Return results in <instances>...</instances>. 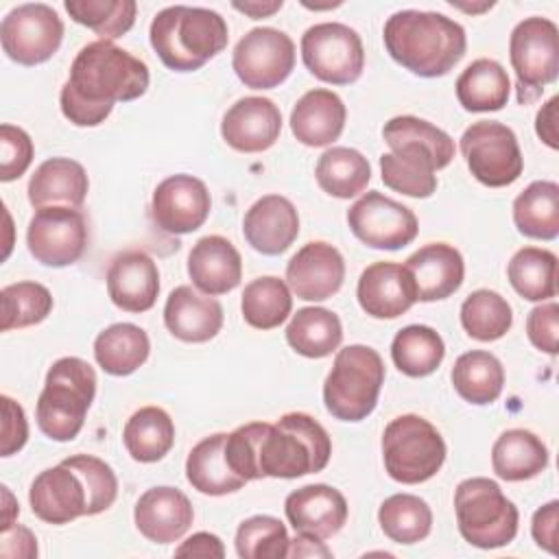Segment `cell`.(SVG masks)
<instances>
[{
    "label": "cell",
    "mask_w": 559,
    "mask_h": 559,
    "mask_svg": "<svg viewBox=\"0 0 559 559\" xmlns=\"http://www.w3.org/2000/svg\"><path fill=\"white\" fill-rule=\"evenodd\" d=\"M330 454L328 430L306 413H286L275 424L251 421L225 439L227 463L245 480L317 474L328 465Z\"/></svg>",
    "instance_id": "obj_1"
},
{
    "label": "cell",
    "mask_w": 559,
    "mask_h": 559,
    "mask_svg": "<svg viewBox=\"0 0 559 559\" xmlns=\"http://www.w3.org/2000/svg\"><path fill=\"white\" fill-rule=\"evenodd\" d=\"M148 68L114 41L83 46L61 87V114L76 127H98L116 103H129L148 90Z\"/></svg>",
    "instance_id": "obj_2"
},
{
    "label": "cell",
    "mask_w": 559,
    "mask_h": 559,
    "mask_svg": "<svg viewBox=\"0 0 559 559\" xmlns=\"http://www.w3.org/2000/svg\"><path fill=\"white\" fill-rule=\"evenodd\" d=\"M391 153L380 155L382 183L413 199H428L437 190V170L454 159V140L417 116H395L382 127Z\"/></svg>",
    "instance_id": "obj_3"
},
{
    "label": "cell",
    "mask_w": 559,
    "mask_h": 559,
    "mask_svg": "<svg viewBox=\"0 0 559 559\" xmlns=\"http://www.w3.org/2000/svg\"><path fill=\"white\" fill-rule=\"evenodd\" d=\"M384 48L408 72L437 79L448 74L465 55V28L437 11L404 9L393 13L382 28Z\"/></svg>",
    "instance_id": "obj_4"
},
{
    "label": "cell",
    "mask_w": 559,
    "mask_h": 559,
    "mask_svg": "<svg viewBox=\"0 0 559 559\" xmlns=\"http://www.w3.org/2000/svg\"><path fill=\"white\" fill-rule=\"evenodd\" d=\"M148 39L168 70L194 72L223 52L229 31L225 17L212 9L175 4L153 17Z\"/></svg>",
    "instance_id": "obj_5"
},
{
    "label": "cell",
    "mask_w": 559,
    "mask_h": 559,
    "mask_svg": "<svg viewBox=\"0 0 559 559\" xmlns=\"http://www.w3.org/2000/svg\"><path fill=\"white\" fill-rule=\"evenodd\" d=\"M96 395V371L79 356H63L46 373L37 397L35 419L39 430L52 441H72Z\"/></svg>",
    "instance_id": "obj_6"
},
{
    "label": "cell",
    "mask_w": 559,
    "mask_h": 559,
    "mask_svg": "<svg viewBox=\"0 0 559 559\" xmlns=\"http://www.w3.org/2000/svg\"><path fill=\"white\" fill-rule=\"evenodd\" d=\"M384 384V362L369 345H347L334 356L323 382V404L341 421L367 419Z\"/></svg>",
    "instance_id": "obj_7"
},
{
    "label": "cell",
    "mask_w": 559,
    "mask_h": 559,
    "mask_svg": "<svg viewBox=\"0 0 559 559\" xmlns=\"http://www.w3.org/2000/svg\"><path fill=\"white\" fill-rule=\"evenodd\" d=\"M454 513L461 537L476 548H500L518 535V507L491 478L474 476L461 480L454 491Z\"/></svg>",
    "instance_id": "obj_8"
},
{
    "label": "cell",
    "mask_w": 559,
    "mask_h": 559,
    "mask_svg": "<svg viewBox=\"0 0 559 559\" xmlns=\"http://www.w3.org/2000/svg\"><path fill=\"white\" fill-rule=\"evenodd\" d=\"M382 461L386 474L402 485L430 480L445 461L441 432L419 415H400L382 432Z\"/></svg>",
    "instance_id": "obj_9"
},
{
    "label": "cell",
    "mask_w": 559,
    "mask_h": 559,
    "mask_svg": "<svg viewBox=\"0 0 559 559\" xmlns=\"http://www.w3.org/2000/svg\"><path fill=\"white\" fill-rule=\"evenodd\" d=\"M509 59L515 72L518 103L537 100L559 76V28L548 17H524L509 37Z\"/></svg>",
    "instance_id": "obj_10"
},
{
    "label": "cell",
    "mask_w": 559,
    "mask_h": 559,
    "mask_svg": "<svg viewBox=\"0 0 559 559\" xmlns=\"http://www.w3.org/2000/svg\"><path fill=\"white\" fill-rule=\"evenodd\" d=\"M465 164L476 181L489 188L511 186L524 170V157L515 133L496 120L469 124L459 142Z\"/></svg>",
    "instance_id": "obj_11"
},
{
    "label": "cell",
    "mask_w": 559,
    "mask_h": 559,
    "mask_svg": "<svg viewBox=\"0 0 559 559\" xmlns=\"http://www.w3.org/2000/svg\"><path fill=\"white\" fill-rule=\"evenodd\" d=\"M301 59L312 76L332 85L360 79L365 48L360 35L341 22H321L301 35Z\"/></svg>",
    "instance_id": "obj_12"
},
{
    "label": "cell",
    "mask_w": 559,
    "mask_h": 559,
    "mask_svg": "<svg viewBox=\"0 0 559 559\" xmlns=\"http://www.w3.org/2000/svg\"><path fill=\"white\" fill-rule=\"evenodd\" d=\"M63 22L50 4L26 2L11 9L0 24L7 57L20 66H39L61 46Z\"/></svg>",
    "instance_id": "obj_13"
},
{
    "label": "cell",
    "mask_w": 559,
    "mask_h": 559,
    "mask_svg": "<svg viewBox=\"0 0 559 559\" xmlns=\"http://www.w3.org/2000/svg\"><path fill=\"white\" fill-rule=\"evenodd\" d=\"M231 68L236 76L251 90L277 87L295 68V44L280 28H251L234 46Z\"/></svg>",
    "instance_id": "obj_14"
},
{
    "label": "cell",
    "mask_w": 559,
    "mask_h": 559,
    "mask_svg": "<svg viewBox=\"0 0 559 559\" xmlns=\"http://www.w3.org/2000/svg\"><path fill=\"white\" fill-rule=\"evenodd\" d=\"M87 223L76 207L48 205L35 210L26 229L31 255L44 266H70L87 249Z\"/></svg>",
    "instance_id": "obj_15"
},
{
    "label": "cell",
    "mask_w": 559,
    "mask_h": 559,
    "mask_svg": "<svg viewBox=\"0 0 559 559\" xmlns=\"http://www.w3.org/2000/svg\"><path fill=\"white\" fill-rule=\"evenodd\" d=\"M347 225L352 234L371 249L395 251L411 245L419 231L411 207L384 197L378 190L365 192L349 210Z\"/></svg>",
    "instance_id": "obj_16"
},
{
    "label": "cell",
    "mask_w": 559,
    "mask_h": 559,
    "mask_svg": "<svg viewBox=\"0 0 559 559\" xmlns=\"http://www.w3.org/2000/svg\"><path fill=\"white\" fill-rule=\"evenodd\" d=\"M210 210L212 199L207 186L186 173L159 181L151 201L153 223L173 236L197 231L207 221Z\"/></svg>",
    "instance_id": "obj_17"
},
{
    "label": "cell",
    "mask_w": 559,
    "mask_h": 559,
    "mask_svg": "<svg viewBox=\"0 0 559 559\" xmlns=\"http://www.w3.org/2000/svg\"><path fill=\"white\" fill-rule=\"evenodd\" d=\"M345 280V260L336 247L323 240L304 245L286 264L288 288L306 301H323L336 295Z\"/></svg>",
    "instance_id": "obj_18"
},
{
    "label": "cell",
    "mask_w": 559,
    "mask_h": 559,
    "mask_svg": "<svg viewBox=\"0 0 559 559\" xmlns=\"http://www.w3.org/2000/svg\"><path fill=\"white\" fill-rule=\"evenodd\" d=\"M33 513L46 524H70L87 515V489L83 478L63 461L35 476L28 489Z\"/></svg>",
    "instance_id": "obj_19"
},
{
    "label": "cell",
    "mask_w": 559,
    "mask_h": 559,
    "mask_svg": "<svg viewBox=\"0 0 559 559\" xmlns=\"http://www.w3.org/2000/svg\"><path fill=\"white\" fill-rule=\"evenodd\" d=\"M282 133V111L264 96H245L223 116L221 135L240 153H262L271 148Z\"/></svg>",
    "instance_id": "obj_20"
},
{
    "label": "cell",
    "mask_w": 559,
    "mask_h": 559,
    "mask_svg": "<svg viewBox=\"0 0 559 559\" xmlns=\"http://www.w3.org/2000/svg\"><path fill=\"white\" fill-rule=\"evenodd\" d=\"M284 513L295 533L328 539L345 526L349 507L338 489L314 483L290 491L284 500Z\"/></svg>",
    "instance_id": "obj_21"
},
{
    "label": "cell",
    "mask_w": 559,
    "mask_h": 559,
    "mask_svg": "<svg viewBox=\"0 0 559 559\" xmlns=\"http://www.w3.org/2000/svg\"><path fill=\"white\" fill-rule=\"evenodd\" d=\"M194 509L188 496L177 487H151L146 489L133 509V522L138 531L155 544L179 542L192 526Z\"/></svg>",
    "instance_id": "obj_22"
},
{
    "label": "cell",
    "mask_w": 559,
    "mask_h": 559,
    "mask_svg": "<svg viewBox=\"0 0 559 559\" xmlns=\"http://www.w3.org/2000/svg\"><path fill=\"white\" fill-rule=\"evenodd\" d=\"M107 295L124 312H146L159 295V271L144 251L118 253L107 269Z\"/></svg>",
    "instance_id": "obj_23"
},
{
    "label": "cell",
    "mask_w": 559,
    "mask_h": 559,
    "mask_svg": "<svg viewBox=\"0 0 559 559\" xmlns=\"http://www.w3.org/2000/svg\"><path fill=\"white\" fill-rule=\"evenodd\" d=\"M356 297L360 308L373 319H395L417 301L411 273L404 264L395 262L369 264L358 277Z\"/></svg>",
    "instance_id": "obj_24"
},
{
    "label": "cell",
    "mask_w": 559,
    "mask_h": 559,
    "mask_svg": "<svg viewBox=\"0 0 559 559\" xmlns=\"http://www.w3.org/2000/svg\"><path fill=\"white\" fill-rule=\"evenodd\" d=\"M242 234L255 251L264 255H280L299 236V214L286 197L266 194L247 210L242 218Z\"/></svg>",
    "instance_id": "obj_25"
},
{
    "label": "cell",
    "mask_w": 559,
    "mask_h": 559,
    "mask_svg": "<svg viewBox=\"0 0 559 559\" xmlns=\"http://www.w3.org/2000/svg\"><path fill=\"white\" fill-rule=\"evenodd\" d=\"M406 271L415 284L417 301H439L454 295L465 275V262L456 247L430 242L406 260Z\"/></svg>",
    "instance_id": "obj_26"
},
{
    "label": "cell",
    "mask_w": 559,
    "mask_h": 559,
    "mask_svg": "<svg viewBox=\"0 0 559 559\" xmlns=\"http://www.w3.org/2000/svg\"><path fill=\"white\" fill-rule=\"evenodd\" d=\"M188 275L203 295H225L242 280V258L227 238L203 236L188 253Z\"/></svg>",
    "instance_id": "obj_27"
},
{
    "label": "cell",
    "mask_w": 559,
    "mask_h": 559,
    "mask_svg": "<svg viewBox=\"0 0 559 559\" xmlns=\"http://www.w3.org/2000/svg\"><path fill=\"white\" fill-rule=\"evenodd\" d=\"M164 323L183 343H205L223 328V306L192 286H177L166 299Z\"/></svg>",
    "instance_id": "obj_28"
},
{
    "label": "cell",
    "mask_w": 559,
    "mask_h": 559,
    "mask_svg": "<svg viewBox=\"0 0 559 559\" xmlns=\"http://www.w3.org/2000/svg\"><path fill=\"white\" fill-rule=\"evenodd\" d=\"M347 109L341 96L325 87L306 92L290 111V131L306 146H328L341 138Z\"/></svg>",
    "instance_id": "obj_29"
},
{
    "label": "cell",
    "mask_w": 559,
    "mask_h": 559,
    "mask_svg": "<svg viewBox=\"0 0 559 559\" xmlns=\"http://www.w3.org/2000/svg\"><path fill=\"white\" fill-rule=\"evenodd\" d=\"M90 190L85 168L70 157H50L41 162L28 181V201L35 210L48 205L81 207Z\"/></svg>",
    "instance_id": "obj_30"
},
{
    "label": "cell",
    "mask_w": 559,
    "mask_h": 559,
    "mask_svg": "<svg viewBox=\"0 0 559 559\" xmlns=\"http://www.w3.org/2000/svg\"><path fill=\"white\" fill-rule=\"evenodd\" d=\"M227 432H216L201 439L186 459V478L188 483L205 496H225L245 487L240 478L227 463L225 456Z\"/></svg>",
    "instance_id": "obj_31"
},
{
    "label": "cell",
    "mask_w": 559,
    "mask_h": 559,
    "mask_svg": "<svg viewBox=\"0 0 559 559\" xmlns=\"http://www.w3.org/2000/svg\"><path fill=\"white\" fill-rule=\"evenodd\" d=\"M548 465L546 443L531 430H504L491 448V467L498 478L520 483L535 478Z\"/></svg>",
    "instance_id": "obj_32"
},
{
    "label": "cell",
    "mask_w": 559,
    "mask_h": 559,
    "mask_svg": "<svg viewBox=\"0 0 559 559\" xmlns=\"http://www.w3.org/2000/svg\"><path fill=\"white\" fill-rule=\"evenodd\" d=\"M151 352L146 332L135 323H114L94 338V358L109 376H131Z\"/></svg>",
    "instance_id": "obj_33"
},
{
    "label": "cell",
    "mask_w": 559,
    "mask_h": 559,
    "mask_svg": "<svg viewBox=\"0 0 559 559\" xmlns=\"http://www.w3.org/2000/svg\"><path fill=\"white\" fill-rule=\"evenodd\" d=\"M459 105L467 111H498L507 105L511 81L507 70L493 59L472 61L456 79Z\"/></svg>",
    "instance_id": "obj_34"
},
{
    "label": "cell",
    "mask_w": 559,
    "mask_h": 559,
    "mask_svg": "<svg viewBox=\"0 0 559 559\" xmlns=\"http://www.w3.org/2000/svg\"><path fill=\"white\" fill-rule=\"evenodd\" d=\"M122 443L138 463H155L164 459L175 443V424L159 406L138 408L124 424Z\"/></svg>",
    "instance_id": "obj_35"
},
{
    "label": "cell",
    "mask_w": 559,
    "mask_h": 559,
    "mask_svg": "<svg viewBox=\"0 0 559 559\" xmlns=\"http://www.w3.org/2000/svg\"><path fill=\"white\" fill-rule=\"evenodd\" d=\"M513 223L520 234L535 240L559 236V186L555 181H533L513 201Z\"/></svg>",
    "instance_id": "obj_36"
},
{
    "label": "cell",
    "mask_w": 559,
    "mask_h": 559,
    "mask_svg": "<svg viewBox=\"0 0 559 559\" xmlns=\"http://www.w3.org/2000/svg\"><path fill=\"white\" fill-rule=\"evenodd\" d=\"M454 391L469 404L485 406L500 397L504 386L502 362L485 349L461 354L452 367Z\"/></svg>",
    "instance_id": "obj_37"
},
{
    "label": "cell",
    "mask_w": 559,
    "mask_h": 559,
    "mask_svg": "<svg viewBox=\"0 0 559 559\" xmlns=\"http://www.w3.org/2000/svg\"><path fill=\"white\" fill-rule=\"evenodd\" d=\"M286 341L306 358H325L338 349L343 341V325L328 308H299L286 328Z\"/></svg>",
    "instance_id": "obj_38"
},
{
    "label": "cell",
    "mask_w": 559,
    "mask_h": 559,
    "mask_svg": "<svg viewBox=\"0 0 559 559\" xmlns=\"http://www.w3.org/2000/svg\"><path fill=\"white\" fill-rule=\"evenodd\" d=\"M314 177L325 194L352 199L371 181V166L360 151L349 146H332L319 157Z\"/></svg>",
    "instance_id": "obj_39"
},
{
    "label": "cell",
    "mask_w": 559,
    "mask_h": 559,
    "mask_svg": "<svg viewBox=\"0 0 559 559\" xmlns=\"http://www.w3.org/2000/svg\"><path fill=\"white\" fill-rule=\"evenodd\" d=\"M513 290L526 301H546L557 295V255L542 247H522L507 266Z\"/></svg>",
    "instance_id": "obj_40"
},
{
    "label": "cell",
    "mask_w": 559,
    "mask_h": 559,
    "mask_svg": "<svg viewBox=\"0 0 559 559\" xmlns=\"http://www.w3.org/2000/svg\"><path fill=\"white\" fill-rule=\"evenodd\" d=\"M445 356L443 338L430 325H406L391 343L393 365L408 378H426Z\"/></svg>",
    "instance_id": "obj_41"
},
{
    "label": "cell",
    "mask_w": 559,
    "mask_h": 559,
    "mask_svg": "<svg viewBox=\"0 0 559 559\" xmlns=\"http://www.w3.org/2000/svg\"><path fill=\"white\" fill-rule=\"evenodd\" d=\"M378 522L384 535L395 544H417L430 535L432 511L415 493H393L378 509Z\"/></svg>",
    "instance_id": "obj_42"
},
{
    "label": "cell",
    "mask_w": 559,
    "mask_h": 559,
    "mask_svg": "<svg viewBox=\"0 0 559 559\" xmlns=\"http://www.w3.org/2000/svg\"><path fill=\"white\" fill-rule=\"evenodd\" d=\"M240 310L242 319L251 328L273 330L282 325L293 310L290 288L284 280L275 275L258 277L245 286Z\"/></svg>",
    "instance_id": "obj_43"
},
{
    "label": "cell",
    "mask_w": 559,
    "mask_h": 559,
    "mask_svg": "<svg viewBox=\"0 0 559 559\" xmlns=\"http://www.w3.org/2000/svg\"><path fill=\"white\" fill-rule=\"evenodd\" d=\"M461 325L476 341H498L511 330L513 310L500 293L478 288L461 304Z\"/></svg>",
    "instance_id": "obj_44"
},
{
    "label": "cell",
    "mask_w": 559,
    "mask_h": 559,
    "mask_svg": "<svg viewBox=\"0 0 559 559\" xmlns=\"http://www.w3.org/2000/svg\"><path fill=\"white\" fill-rule=\"evenodd\" d=\"M63 7L76 24L87 26L105 41L129 33L138 13L133 0H66Z\"/></svg>",
    "instance_id": "obj_45"
},
{
    "label": "cell",
    "mask_w": 559,
    "mask_h": 559,
    "mask_svg": "<svg viewBox=\"0 0 559 559\" xmlns=\"http://www.w3.org/2000/svg\"><path fill=\"white\" fill-rule=\"evenodd\" d=\"M2 332L41 323L52 310V295L39 282H15L0 290Z\"/></svg>",
    "instance_id": "obj_46"
},
{
    "label": "cell",
    "mask_w": 559,
    "mask_h": 559,
    "mask_svg": "<svg viewBox=\"0 0 559 559\" xmlns=\"http://www.w3.org/2000/svg\"><path fill=\"white\" fill-rule=\"evenodd\" d=\"M288 531L273 515H251L236 531V552L240 559H284L288 557Z\"/></svg>",
    "instance_id": "obj_47"
},
{
    "label": "cell",
    "mask_w": 559,
    "mask_h": 559,
    "mask_svg": "<svg viewBox=\"0 0 559 559\" xmlns=\"http://www.w3.org/2000/svg\"><path fill=\"white\" fill-rule=\"evenodd\" d=\"M63 463L72 467L85 483L87 498H90L87 515H98L114 504L118 496V478L109 467V463L92 454H74L63 459Z\"/></svg>",
    "instance_id": "obj_48"
},
{
    "label": "cell",
    "mask_w": 559,
    "mask_h": 559,
    "mask_svg": "<svg viewBox=\"0 0 559 559\" xmlns=\"http://www.w3.org/2000/svg\"><path fill=\"white\" fill-rule=\"evenodd\" d=\"M33 153L31 135L24 129L4 122L0 127V181L9 183L22 177L33 162Z\"/></svg>",
    "instance_id": "obj_49"
},
{
    "label": "cell",
    "mask_w": 559,
    "mask_h": 559,
    "mask_svg": "<svg viewBox=\"0 0 559 559\" xmlns=\"http://www.w3.org/2000/svg\"><path fill=\"white\" fill-rule=\"evenodd\" d=\"M557 332H559V306L555 301L535 306L526 317V336L539 352L557 356Z\"/></svg>",
    "instance_id": "obj_50"
},
{
    "label": "cell",
    "mask_w": 559,
    "mask_h": 559,
    "mask_svg": "<svg viewBox=\"0 0 559 559\" xmlns=\"http://www.w3.org/2000/svg\"><path fill=\"white\" fill-rule=\"evenodd\" d=\"M2 402V443L0 454L11 456L20 452L28 439V421L24 408L9 395L0 397Z\"/></svg>",
    "instance_id": "obj_51"
},
{
    "label": "cell",
    "mask_w": 559,
    "mask_h": 559,
    "mask_svg": "<svg viewBox=\"0 0 559 559\" xmlns=\"http://www.w3.org/2000/svg\"><path fill=\"white\" fill-rule=\"evenodd\" d=\"M557 522H559V502L550 500L548 504L539 507L531 522L533 539L539 548L555 555L557 552Z\"/></svg>",
    "instance_id": "obj_52"
},
{
    "label": "cell",
    "mask_w": 559,
    "mask_h": 559,
    "mask_svg": "<svg viewBox=\"0 0 559 559\" xmlns=\"http://www.w3.org/2000/svg\"><path fill=\"white\" fill-rule=\"evenodd\" d=\"M2 557H24V559H33L37 557V539L31 533V528L26 526H9L2 531V548H0Z\"/></svg>",
    "instance_id": "obj_53"
},
{
    "label": "cell",
    "mask_w": 559,
    "mask_h": 559,
    "mask_svg": "<svg viewBox=\"0 0 559 559\" xmlns=\"http://www.w3.org/2000/svg\"><path fill=\"white\" fill-rule=\"evenodd\" d=\"M175 555L177 557H216V559H223L225 557V546L216 535L201 531V533L190 535L186 542H181L175 548Z\"/></svg>",
    "instance_id": "obj_54"
},
{
    "label": "cell",
    "mask_w": 559,
    "mask_h": 559,
    "mask_svg": "<svg viewBox=\"0 0 559 559\" xmlns=\"http://www.w3.org/2000/svg\"><path fill=\"white\" fill-rule=\"evenodd\" d=\"M557 103H559V98L552 96L546 105H542V109L537 111V118H535V133H537V138H539L546 146H550V148H559Z\"/></svg>",
    "instance_id": "obj_55"
},
{
    "label": "cell",
    "mask_w": 559,
    "mask_h": 559,
    "mask_svg": "<svg viewBox=\"0 0 559 559\" xmlns=\"http://www.w3.org/2000/svg\"><path fill=\"white\" fill-rule=\"evenodd\" d=\"M332 552L323 546L321 539L297 533L295 539H290L288 557H330Z\"/></svg>",
    "instance_id": "obj_56"
},
{
    "label": "cell",
    "mask_w": 559,
    "mask_h": 559,
    "mask_svg": "<svg viewBox=\"0 0 559 559\" xmlns=\"http://www.w3.org/2000/svg\"><path fill=\"white\" fill-rule=\"evenodd\" d=\"M231 7L253 20H260V17H271L273 13H277L284 7V2L282 0H245V2L234 0Z\"/></svg>",
    "instance_id": "obj_57"
},
{
    "label": "cell",
    "mask_w": 559,
    "mask_h": 559,
    "mask_svg": "<svg viewBox=\"0 0 559 559\" xmlns=\"http://www.w3.org/2000/svg\"><path fill=\"white\" fill-rule=\"evenodd\" d=\"M2 496H4V524H2V531L4 528H9V526H13V518H11V513H20V509H17V504L13 502V496H11V491H9V487L7 485H2Z\"/></svg>",
    "instance_id": "obj_58"
}]
</instances>
